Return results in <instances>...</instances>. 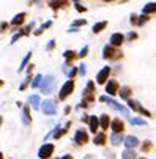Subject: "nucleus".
<instances>
[{"instance_id":"1","label":"nucleus","mask_w":156,"mask_h":159,"mask_svg":"<svg viewBox=\"0 0 156 159\" xmlns=\"http://www.w3.org/2000/svg\"><path fill=\"white\" fill-rule=\"evenodd\" d=\"M54 150H55L54 143H43L38 150V157L40 159H51L54 154Z\"/></svg>"},{"instance_id":"2","label":"nucleus","mask_w":156,"mask_h":159,"mask_svg":"<svg viewBox=\"0 0 156 159\" xmlns=\"http://www.w3.org/2000/svg\"><path fill=\"white\" fill-rule=\"evenodd\" d=\"M99 101H101V102H107V104H111L112 109H115V110H118V112H122L123 115H126L128 118H129V112H128V109H126L125 106H122L120 102H117V101H114V99H111V98H107V96H101Z\"/></svg>"},{"instance_id":"3","label":"nucleus","mask_w":156,"mask_h":159,"mask_svg":"<svg viewBox=\"0 0 156 159\" xmlns=\"http://www.w3.org/2000/svg\"><path fill=\"white\" fill-rule=\"evenodd\" d=\"M40 109L43 110L44 115H55L57 114V104H55V101H52V99H46L44 102H41Z\"/></svg>"},{"instance_id":"4","label":"nucleus","mask_w":156,"mask_h":159,"mask_svg":"<svg viewBox=\"0 0 156 159\" xmlns=\"http://www.w3.org/2000/svg\"><path fill=\"white\" fill-rule=\"evenodd\" d=\"M73 91H74V80H66L65 83H63V87L60 88L58 98H60L62 101H63V99H66Z\"/></svg>"},{"instance_id":"5","label":"nucleus","mask_w":156,"mask_h":159,"mask_svg":"<svg viewBox=\"0 0 156 159\" xmlns=\"http://www.w3.org/2000/svg\"><path fill=\"white\" fill-rule=\"evenodd\" d=\"M54 87H55V77L54 76H46L43 79V83H41V91L44 93V95H49V93L54 90Z\"/></svg>"},{"instance_id":"6","label":"nucleus","mask_w":156,"mask_h":159,"mask_svg":"<svg viewBox=\"0 0 156 159\" xmlns=\"http://www.w3.org/2000/svg\"><path fill=\"white\" fill-rule=\"evenodd\" d=\"M122 55L123 54L122 52H117L115 48H114V46H111V44L104 46V49H103V57L104 58H120Z\"/></svg>"},{"instance_id":"7","label":"nucleus","mask_w":156,"mask_h":159,"mask_svg":"<svg viewBox=\"0 0 156 159\" xmlns=\"http://www.w3.org/2000/svg\"><path fill=\"white\" fill-rule=\"evenodd\" d=\"M74 142L77 145H85L88 143V132L85 129H77L76 134H74Z\"/></svg>"},{"instance_id":"8","label":"nucleus","mask_w":156,"mask_h":159,"mask_svg":"<svg viewBox=\"0 0 156 159\" xmlns=\"http://www.w3.org/2000/svg\"><path fill=\"white\" fill-rule=\"evenodd\" d=\"M118 90H120V85H118V82L117 80H109L106 83V93L109 96H114L118 93Z\"/></svg>"},{"instance_id":"9","label":"nucleus","mask_w":156,"mask_h":159,"mask_svg":"<svg viewBox=\"0 0 156 159\" xmlns=\"http://www.w3.org/2000/svg\"><path fill=\"white\" fill-rule=\"evenodd\" d=\"M109 74H111V66H104L103 69H101L98 72V76H96V82L98 83H106L107 79H109Z\"/></svg>"},{"instance_id":"10","label":"nucleus","mask_w":156,"mask_h":159,"mask_svg":"<svg viewBox=\"0 0 156 159\" xmlns=\"http://www.w3.org/2000/svg\"><path fill=\"white\" fill-rule=\"evenodd\" d=\"M128 106H129L133 110H137V112H140V114L142 115H145V117H150V112L148 110H145L140 104H139V102H137V101H134V99H128Z\"/></svg>"},{"instance_id":"11","label":"nucleus","mask_w":156,"mask_h":159,"mask_svg":"<svg viewBox=\"0 0 156 159\" xmlns=\"http://www.w3.org/2000/svg\"><path fill=\"white\" fill-rule=\"evenodd\" d=\"M123 143H125L126 148L133 150V148H136V147H139V139H137L136 136H126L125 140H123Z\"/></svg>"},{"instance_id":"12","label":"nucleus","mask_w":156,"mask_h":159,"mask_svg":"<svg viewBox=\"0 0 156 159\" xmlns=\"http://www.w3.org/2000/svg\"><path fill=\"white\" fill-rule=\"evenodd\" d=\"M111 128H112L114 132H118V134H120V132H123V131H125V123H123L120 118H114L112 123H111Z\"/></svg>"},{"instance_id":"13","label":"nucleus","mask_w":156,"mask_h":159,"mask_svg":"<svg viewBox=\"0 0 156 159\" xmlns=\"http://www.w3.org/2000/svg\"><path fill=\"white\" fill-rule=\"evenodd\" d=\"M109 41H111V46H114V48H118V46H122V44L125 43V36H123L122 33H114Z\"/></svg>"},{"instance_id":"14","label":"nucleus","mask_w":156,"mask_h":159,"mask_svg":"<svg viewBox=\"0 0 156 159\" xmlns=\"http://www.w3.org/2000/svg\"><path fill=\"white\" fill-rule=\"evenodd\" d=\"M106 142H107V136L104 132H96V136L93 139V143L98 147H103V145H106Z\"/></svg>"},{"instance_id":"15","label":"nucleus","mask_w":156,"mask_h":159,"mask_svg":"<svg viewBox=\"0 0 156 159\" xmlns=\"http://www.w3.org/2000/svg\"><path fill=\"white\" fill-rule=\"evenodd\" d=\"M88 126H90V132H93V134H96L98 132V126H99V118L98 117H90V120H88Z\"/></svg>"},{"instance_id":"16","label":"nucleus","mask_w":156,"mask_h":159,"mask_svg":"<svg viewBox=\"0 0 156 159\" xmlns=\"http://www.w3.org/2000/svg\"><path fill=\"white\" fill-rule=\"evenodd\" d=\"M22 123L25 126H29L32 123V117H30V109H29V106H25L22 109Z\"/></svg>"},{"instance_id":"17","label":"nucleus","mask_w":156,"mask_h":159,"mask_svg":"<svg viewBox=\"0 0 156 159\" xmlns=\"http://www.w3.org/2000/svg\"><path fill=\"white\" fill-rule=\"evenodd\" d=\"M24 21H25V13H19V14H16V16L13 17L11 25H13V27H19V25L24 24Z\"/></svg>"},{"instance_id":"18","label":"nucleus","mask_w":156,"mask_h":159,"mask_svg":"<svg viewBox=\"0 0 156 159\" xmlns=\"http://www.w3.org/2000/svg\"><path fill=\"white\" fill-rule=\"evenodd\" d=\"M99 125H101V128H103L104 131H107V128L111 126V117H109L107 114H103L101 118H99Z\"/></svg>"},{"instance_id":"19","label":"nucleus","mask_w":156,"mask_h":159,"mask_svg":"<svg viewBox=\"0 0 156 159\" xmlns=\"http://www.w3.org/2000/svg\"><path fill=\"white\" fill-rule=\"evenodd\" d=\"M123 140H125V137H123V134H122V132H120V134H118V132H114V134L111 136V143H112L114 147L120 145V143L123 142Z\"/></svg>"},{"instance_id":"20","label":"nucleus","mask_w":156,"mask_h":159,"mask_svg":"<svg viewBox=\"0 0 156 159\" xmlns=\"http://www.w3.org/2000/svg\"><path fill=\"white\" fill-rule=\"evenodd\" d=\"M29 102L32 104L33 109H40V107H41V99H40L38 95H30V96H29Z\"/></svg>"},{"instance_id":"21","label":"nucleus","mask_w":156,"mask_h":159,"mask_svg":"<svg viewBox=\"0 0 156 159\" xmlns=\"http://www.w3.org/2000/svg\"><path fill=\"white\" fill-rule=\"evenodd\" d=\"M66 0H49V6L52 10H58L60 6H66Z\"/></svg>"},{"instance_id":"22","label":"nucleus","mask_w":156,"mask_h":159,"mask_svg":"<svg viewBox=\"0 0 156 159\" xmlns=\"http://www.w3.org/2000/svg\"><path fill=\"white\" fill-rule=\"evenodd\" d=\"M118 95H120L122 99H129V96H131V88L129 87H122L120 90H118Z\"/></svg>"},{"instance_id":"23","label":"nucleus","mask_w":156,"mask_h":159,"mask_svg":"<svg viewBox=\"0 0 156 159\" xmlns=\"http://www.w3.org/2000/svg\"><path fill=\"white\" fill-rule=\"evenodd\" d=\"M63 72H65L69 79H73V77H74L76 74L79 72V69H77L76 66H69V68H65V69H63Z\"/></svg>"},{"instance_id":"24","label":"nucleus","mask_w":156,"mask_h":159,"mask_svg":"<svg viewBox=\"0 0 156 159\" xmlns=\"http://www.w3.org/2000/svg\"><path fill=\"white\" fill-rule=\"evenodd\" d=\"M63 57H65V60H66V63H68V65H71V62L76 58V52H74V51H65Z\"/></svg>"},{"instance_id":"25","label":"nucleus","mask_w":156,"mask_h":159,"mask_svg":"<svg viewBox=\"0 0 156 159\" xmlns=\"http://www.w3.org/2000/svg\"><path fill=\"white\" fill-rule=\"evenodd\" d=\"M136 153H134V150H129V148H126L123 154H122V159H136Z\"/></svg>"},{"instance_id":"26","label":"nucleus","mask_w":156,"mask_h":159,"mask_svg":"<svg viewBox=\"0 0 156 159\" xmlns=\"http://www.w3.org/2000/svg\"><path fill=\"white\" fill-rule=\"evenodd\" d=\"M150 13H156V3H147L144 6V14H150Z\"/></svg>"},{"instance_id":"27","label":"nucleus","mask_w":156,"mask_h":159,"mask_svg":"<svg viewBox=\"0 0 156 159\" xmlns=\"http://www.w3.org/2000/svg\"><path fill=\"white\" fill-rule=\"evenodd\" d=\"M106 27H107V22H106V21L95 24V25H93V33H99V32H103V30L106 29Z\"/></svg>"},{"instance_id":"28","label":"nucleus","mask_w":156,"mask_h":159,"mask_svg":"<svg viewBox=\"0 0 156 159\" xmlns=\"http://www.w3.org/2000/svg\"><path fill=\"white\" fill-rule=\"evenodd\" d=\"M43 76L41 74H38V76H35V79H33V82H32V88H41V83H43Z\"/></svg>"},{"instance_id":"29","label":"nucleus","mask_w":156,"mask_h":159,"mask_svg":"<svg viewBox=\"0 0 156 159\" xmlns=\"http://www.w3.org/2000/svg\"><path fill=\"white\" fill-rule=\"evenodd\" d=\"M129 121H131V125H136V126H144L145 125V120L137 118V117H129Z\"/></svg>"},{"instance_id":"30","label":"nucleus","mask_w":156,"mask_h":159,"mask_svg":"<svg viewBox=\"0 0 156 159\" xmlns=\"http://www.w3.org/2000/svg\"><path fill=\"white\" fill-rule=\"evenodd\" d=\"M30 58H32V52H29V54H27V55H25V58L22 60V63H21V66H19V72H21V71H24V68H25V65H27V63H29V60H30Z\"/></svg>"},{"instance_id":"31","label":"nucleus","mask_w":156,"mask_h":159,"mask_svg":"<svg viewBox=\"0 0 156 159\" xmlns=\"http://www.w3.org/2000/svg\"><path fill=\"white\" fill-rule=\"evenodd\" d=\"M51 25H52V22H51V21H49V22H46V24H43L38 30H35V35H41V33L44 32V29H48V27H51Z\"/></svg>"},{"instance_id":"32","label":"nucleus","mask_w":156,"mask_h":159,"mask_svg":"<svg viewBox=\"0 0 156 159\" xmlns=\"http://www.w3.org/2000/svg\"><path fill=\"white\" fill-rule=\"evenodd\" d=\"M151 142H150V140H145V142H144V145H142V151L144 153H148L150 151V150H151Z\"/></svg>"},{"instance_id":"33","label":"nucleus","mask_w":156,"mask_h":159,"mask_svg":"<svg viewBox=\"0 0 156 159\" xmlns=\"http://www.w3.org/2000/svg\"><path fill=\"white\" fill-rule=\"evenodd\" d=\"M87 54H88V46H84V48H82V51L79 52V55H77V57L84 58V57H87Z\"/></svg>"},{"instance_id":"34","label":"nucleus","mask_w":156,"mask_h":159,"mask_svg":"<svg viewBox=\"0 0 156 159\" xmlns=\"http://www.w3.org/2000/svg\"><path fill=\"white\" fill-rule=\"evenodd\" d=\"M147 21H148V16H147V14H142L140 19H137V25H144Z\"/></svg>"},{"instance_id":"35","label":"nucleus","mask_w":156,"mask_h":159,"mask_svg":"<svg viewBox=\"0 0 156 159\" xmlns=\"http://www.w3.org/2000/svg\"><path fill=\"white\" fill-rule=\"evenodd\" d=\"M79 25H85V21L80 19V21H74V22H73V27H79Z\"/></svg>"},{"instance_id":"36","label":"nucleus","mask_w":156,"mask_h":159,"mask_svg":"<svg viewBox=\"0 0 156 159\" xmlns=\"http://www.w3.org/2000/svg\"><path fill=\"white\" fill-rule=\"evenodd\" d=\"M54 46H55V41H49V44L48 46H46V49H48V51H51V49H54Z\"/></svg>"},{"instance_id":"37","label":"nucleus","mask_w":156,"mask_h":159,"mask_svg":"<svg viewBox=\"0 0 156 159\" xmlns=\"http://www.w3.org/2000/svg\"><path fill=\"white\" fill-rule=\"evenodd\" d=\"M76 10H77L79 13H84V11H85V6H80L79 3H76Z\"/></svg>"},{"instance_id":"38","label":"nucleus","mask_w":156,"mask_h":159,"mask_svg":"<svg viewBox=\"0 0 156 159\" xmlns=\"http://www.w3.org/2000/svg\"><path fill=\"white\" fill-rule=\"evenodd\" d=\"M85 68H87L85 65H80V66H79V72L82 74V76H84V74H85Z\"/></svg>"},{"instance_id":"39","label":"nucleus","mask_w":156,"mask_h":159,"mask_svg":"<svg viewBox=\"0 0 156 159\" xmlns=\"http://www.w3.org/2000/svg\"><path fill=\"white\" fill-rule=\"evenodd\" d=\"M134 38H137V33H134V32H131L129 35H128V40H134Z\"/></svg>"},{"instance_id":"40","label":"nucleus","mask_w":156,"mask_h":159,"mask_svg":"<svg viewBox=\"0 0 156 159\" xmlns=\"http://www.w3.org/2000/svg\"><path fill=\"white\" fill-rule=\"evenodd\" d=\"M131 24L137 25V16H136V14H133V16H131Z\"/></svg>"},{"instance_id":"41","label":"nucleus","mask_w":156,"mask_h":159,"mask_svg":"<svg viewBox=\"0 0 156 159\" xmlns=\"http://www.w3.org/2000/svg\"><path fill=\"white\" fill-rule=\"evenodd\" d=\"M60 159H74V157H73L71 154H65V156H62Z\"/></svg>"},{"instance_id":"42","label":"nucleus","mask_w":156,"mask_h":159,"mask_svg":"<svg viewBox=\"0 0 156 159\" xmlns=\"http://www.w3.org/2000/svg\"><path fill=\"white\" fill-rule=\"evenodd\" d=\"M0 29H2V32H5V29H6V24H5V22H2V25H0Z\"/></svg>"},{"instance_id":"43","label":"nucleus","mask_w":156,"mask_h":159,"mask_svg":"<svg viewBox=\"0 0 156 159\" xmlns=\"http://www.w3.org/2000/svg\"><path fill=\"white\" fill-rule=\"evenodd\" d=\"M0 159H3V153L2 151H0Z\"/></svg>"},{"instance_id":"44","label":"nucleus","mask_w":156,"mask_h":159,"mask_svg":"<svg viewBox=\"0 0 156 159\" xmlns=\"http://www.w3.org/2000/svg\"><path fill=\"white\" fill-rule=\"evenodd\" d=\"M3 85V80H0V87H2Z\"/></svg>"},{"instance_id":"45","label":"nucleus","mask_w":156,"mask_h":159,"mask_svg":"<svg viewBox=\"0 0 156 159\" xmlns=\"http://www.w3.org/2000/svg\"><path fill=\"white\" fill-rule=\"evenodd\" d=\"M104 2H112V0H104Z\"/></svg>"},{"instance_id":"46","label":"nucleus","mask_w":156,"mask_h":159,"mask_svg":"<svg viewBox=\"0 0 156 159\" xmlns=\"http://www.w3.org/2000/svg\"><path fill=\"white\" fill-rule=\"evenodd\" d=\"M139 159H147V157H139Z\"/></svg>"},{"instance_id":"47","label":"nucleus","mask_w":156,"mask_h":159,"mask_svg":"<svg viewBox=\"0 0 156 159\" xmlns=\"http://www.w3.org/2000/svg\"><path fill=\"white\" fill-rule=\"evenodd\" d=\"M35 2H38V0H35Z\"/></svg>"}]
</instances>
